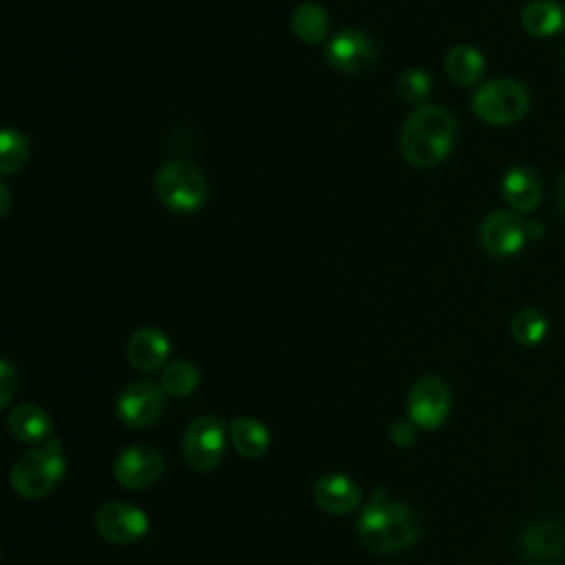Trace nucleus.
<instances>
[{
	"label": "nucleus",
	"mask_w": 565,
	"mask_h": 565,
	"mask_svg": "<svg viewBox=\"0 0 565 565\" xmlns=\"http://www.w3.org/2000/svg\"><path fill=\"white\" fill-rule=\"evenodd\" d=\"M95 525L106 541L126 545L141 539L148 532L150 521L141 508L128 501H108L97 510Z\"/></svg>",
	"instance_id": "1a4fd4ad"
},
{
	"label": "nucleus",
	"mask_w": 565,
	"mask_h": 565,
	"mask_svg": "<svg viewBox=\"0 0 565 565\" xmlns=\"http://www.w3.org/2000/svg\"><path fill=\"white\" fill-rule=\"evenodd\" d=\"M510 333H512L514 342H519L521 347H534V344L543 342V338L547 333V318L543 316V311H539L534 307L521 309L510 322Z\"/></svg>",
	"instance_id": "4be33fe9"
},
{
	"label": "nucleus",
	"mask_w": 565,
	"mask_h": 565,
	"mask_svg": "<svg viewBox=\"0 0 565 565\" xmlns=\"http://www.w3.org/2000/svg\"><path fill=\"white\" fill-rule=\"evenodd\" d=\"M444 68H446V75L455 84L472 86L481 79L483 68H486V60L477 49H472L468 44H457L446 53Z\"/></svg>",
	"instance_id": "aec40b11"
},
{
	"label": "nucleus",
	"mask_w": 565,
	"mask_h": 565,
	"mask_svg": "<svg viewBox=\"0 0 565 565\" xmlns=\"http://www.w3.org/2000/svg\"><path fill=\"white\" fill-rule=\"evenodd\" d=\"M269 430L263 422L254 417H236L230 422V441L238 455L247 459H258L269 448Z\"/></svg>",
	"instance_id": "6ab92c4d"
},
{
	"label": "nucleus",
	"mask_w": 565,
	"mask_h": 565,
	"mask_svg": "<svg viewBox=\"0 0 565 565\" xmlns=\"http://www.w3.org/2000/svg\"><path fill=\"white\" fill-rule=\"evenodd\" d=\"M501 194L514 212H532L539 207L543 190L541 179L527 166H514L501 181Z\"/></svg>",
	"instance_id": "2eb2a0df"
},
{
	"label": "nucleus",
	"mask_w": 565,
	"mask_h": 565,
	"mask_svg": "<svg viewBox=\"0 0 565 565\" xmlns=\"http://www.w3.org/2000/svg\"><path fill=\"white\" fill-rule=\"evenodd\" d=\"M163 388L150 382H137L121 388L115 402L119 422H124L130 428H146L154 424L163 413Z\"/></svg>",
	"instance_id": "9d476101"
},
{
	"label": "nucleus",
	"mask_w": 565,
	"mask_h": 565,
	"mask_svg": "<svg viewBox=\"0 0 565 565\" xmlns=\"http://www.w3.org/2000/svg\"><path fill=\"white\" fill-rule=\"evenodd\" d=\"M393 444L397 446H411L417 437V426L411 419H397L388 430Z\"/></svg>",
	"instance_id": "bb28decb"
},
{
	"label": "nucleus",
	"mask_w": 565,
	"mask_h": 565,
	"mask_svg": "<svg viewBox=\"0 0 565 565\" xmlns=\"http://www.w3.org/2000/svg\"><path fill=\"white\" fill-rule=\"evenodd\" d=\"M472 110L479 119L494 126L514 124L525 117L530 108L527 88L510 77H497L483 82L472 95Z\"/></svg>",
	"instance_id": "39448f33"
},
{
	"label": "nucleus",
	"mask_w": 565,
	"mask_h": 565,
	"mask_svg": "<svg viewBox=\"0 0 565 565\" xmlns=\"http://www.w3.org/2000/svg\"><path fill=\"white\" fill-rule=\"evenodd\" d=\"M291 29L296 38L302 40L305 44H318L324 40L329 31V18L320 4L305 2L296 7L291 15Z\"/></svg>",
	"instance_id": "412c9836"
},
{
	"label": "nucleus",
	"mask_w": 565,
	"mask_h": 565,
	"mask_svg": "<svg viewBox=\"0 0 565 565\" xmlns=\"http://www.w3.org/2000/svg\"><path fill=\"white\" fill-rule=\"evenodd\" d=\"M29 159V143L26 139L13 130L4 128L0 135V172L11 174L20 170Z\"/></svg>",
	"instance_id": "b1692460"
},
{
	"label": "nucleus",
	"mask_w": 565,
	"mask_h": 565,
	"mask_svg": "<svg viewBox=\"0 0 565 565\" xmlns=\"http://www.w3.org/2000/svg\"><path fill=\"white\" fill-rule=\"evenodd\" d=\"M9 433L24 444H42L51 439V417L35 404H18L7 417Z\"/></svg>",
	"instance_id": "f3484780"
},
{
	"label": "nucleus",
	"mask_w": 565,
	"mask_h": 565,
	"mask_svg": "<svg viewBox=\"0 0 565 565\" xmlns=\"http://www.w3.org/2000/svg\"><path fill=\"white\" fill-rule=\"evenodd\" d=\"M126 355L135 369L157 371L170 355V342L159 329L143 327L130 335L126 344Z\"/></svg>",
	"instance_id": "dca6fc26"
},
{
	"label": "nucleus",
	"mask_w": 565,
	"mask_h": 565,
	"mask_svg": "<svg viewBox=\"0 0 565 565\" xmlns=\"http://www.w3.org/2000/svg\"><path fill=\"white\" fill-rule=\"evenodd\" d=\"M521 26L536 38H547L565 29V9L554 0H532L521 11Z\"/></svg>",
	"instance_id": "a211bd4d"
},
{
	"label": "nucleus",
	"mask_w": 565,
	"mask_h": 565,
	"mask_svg": "<svg viewBox=\"0 0 565 565\" xmlns=\"http://www.w3.org/2000/svg\"><path fill=\"white\" fill-rule=\"evenodd\" d=\"M558 203H561V207L565 212V174L561 177V183H558Z\"/></svg>",
	"instance_id": "c85d7f7f"
},
{
	"label": "nucleus",
	"mask_w": 565,
	"mask_h": 565,
	"mask_svg": "<svg viewBox=\"0 0 565 565\" xmlns=\"http://www.w3.org/2000/svg\"><path fill=\"white\" fill-rule=\"evenodd\" d=\"M0 196H2L0 214H7V207H9V192H7V185H0Z\"/></svg>",
	"instance_id": "cd10ccee"
},
{
	"label": "nucleus",
	"mask_w": 565,
	"mask_h": 565,
	"mask_svg": "<svg viewBox=\"0 0 565 565\" xmlns=\"http://www.w3.org/2000/svg\"><path fill=\"white\" fill-rule=\"evenodd\" d=\"M521 550L534 565H554L565 554V530L554 521H536L523 532Z\"/></svg>",
	"instance_id": "ddd939ff"
},
{
	"label": "nucleus",
	"mask_w": 565,
	"mask_h": 565,
	"mask_svg": "<svg viewBox=\"0 0 565 565\" xmlns=\"http://www.w3.org/2000/svg\"><path fill=\"white\" fill-rule=\"evenodd\" d=\"M199 386V369L188 360L170 362L161 373V388L168 395L183 397Z\"/></svg>",
	"instance_id": "5701e85b"
},
{
	"label": "nucleus",
	"mask_w": 565,
	"mask_h": 565,
	"mask_svg": "<svg viewBox=\"0 0 565 565\" xmlns=\"http://www.w3.org/2000/svg\"><path fill=\"white\" fill-rule=\"evenodd\" d=\"M313 501L329 514H347L360 505L362 490L351 477L329 472L313 483Z\"/></svg>",
	"instance_id": "4468645a"
},
{
	"label": "nucleus",
	"mask_w": 565,
	"mask_h": 565,
	"mask_svg": "<svg viewBox=\"0 0 565 565\" xmlns=\"http://www.w3.org/2000/svg\"><path fill=\"white\" fill-rule=\"evenodd\" d=\"M327 60L342 73H364L375 62V46L362 31L344 29L327 44Z\"/></svg>",
	"instance_id": "f8f14e48"
},
{
	"label": "nucleus",
	"mask_w": 565,
	"mask_h": 565,
	"mask_svg": "<svg viewBox=\"0 0 565 565\" xmlns=\"http://www.w3.org/2000/svg\"><path fill=\"white\" fill-rule=\"evenodd\" d=\"M422 534V519L408 503L388 501L382 494L360 512L358 536L364 547L391 554L411 547Z\"/></svg>",
	"instance_id": "f257e3e1"
},
{
	"label": "nucleus",
	"mask_w": 565,
	"mask_h": 565,
	"mask_svg": "<svg viewBox=\"0 0 565 565\" xmlns=\"http://www.w3.org/2000/svg\"><path fill=\"white\" fill-rule=\"evenodd\" d=\"M397 93L408 104H417V102L426 99L428 93H430V77H428V73L419 71V68H408V71L399 73V77H397Z\"/></svg>",
	"instance_id": "393cba45"
},
{
	"label": "nucleus",
	"mask_w": 565,
	"mask_h": 565,
	"mask_svg": "<svg viewBox=\"0 0 565 565\" xmlns=\"http://www.w3.org/2000/svg\"><path fill=\"white\" fill-rule=\"evenodd\" d=\"M227 433L230 428L221 417L203 415L192 419L181 441L183 459L188 461V466L199 472H207L216 468L225 455Z\"/></svg>",
	"instance_id": "423d86ee"
},
{
	"label": "nucleus",
	"mask_w": 565,
	"mask_h": 565,
	"mask_svg": "<svg viewBox=\"0 0 565 565\" xmlns=\"http://www.w3.org/2000/svg\"><path fill=\"white\" fill-rule=\"evenodd\" d=\"M527 223L505 210H497L488 214L479 227V243L490 256H514L519 249H523L527 241Z\"/></svg>",
	"instance_id": "6e6552de"
},
{
	"label": "nucleus",
	"mask_w": 565,
	"mask_h": 565,
	"mask_svg": "<svg viewBox=\"0 0 565 565\" xmlns=\"http://www.w3.org/2000/svg\"><path fill=\"white\" fill-rule=\"evenodd\" d=\"M15 388H18V373L13 371V366L7 360H2L0 362V404L2 406H7L11 402Z\"/></svg>",
	"instance_id": "a878e982"
},
{
	"label": "nucleus",
	"mask_w": 565,
	"mask_h": 565,
	"mask_svg": "<svg viewBox=\"0 0 565 565\" xmlns=\"http://www.w3.org/2000/svg\"><path fill=\"white\" fill-rule=\"evenodd\" d=\"M457 137L455 117L441 106H419L404 124L399 148L415 168H430L444 161Z\"/></svg>",
	"instance_id": "f03ea898"
},
{
	"label": "nucleus",
	"mask_w": 565,
	"mask_h": 565,
	"mask_svg": "<svg viewBox=\"0 0 565 565\" xmlns=\"http://www.w3.org/2000/svg\"><path fill=\"white\" fill-rule=\"evenodd\" d=\"M163 455L152 446H130L117 455L115 479L128 490L152 486L163 475Z\"/></svg>",
	"instance_id": "9b49d317"
},
{
	"label": "nucleus",
	"mask_w": 565,
	"mask_h": 565,
	"mask_svg": "<svg viewBox=\"0 0 565 565\" xmlns=\"http://www.w3.org/2000/svg\"><path fill=\"white\" fill-rule=\"evenodd\" d=\"M66 459L57 439L44 441V446L24 452L11 466V486L24 499L46 497L64 477Z\"/></svg>",
	"instance_id": "7ed1b4c3"
},
{
	"label": "nucleus",
	"mask_w": 565,
	"mask_h": 565,
	"mask_svg": "<svg viewBox=\"0 0 565 565\" xmlns=\"http://www.w3.org/2000/svg\"><path fill=\"white\" fill-rule=\"evenodd\" d=\"M154 192L159 201L174 212H196L207 199V181L194 163L172 159L159 168Z\"/></svg>",
	"instance_id": "20e7f679"
},
{
	"label": "nucleus",
	"mask_w": 565,
	"mask_h": 565,
	"mask_svg": "<svg viewBox=\"0 0 565 565\" xmlns=\"http://www.w3.org/2000/svg\"><path fill=\"white\" fill-rule=\"evenodd\" d=\"M450 413V388L437 375L419 377L408 393V419L426 430L439 428Z\"/></svg>",
	"instance_id": "0eeeda50"
}]
</instances>
